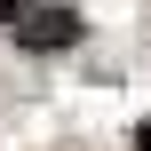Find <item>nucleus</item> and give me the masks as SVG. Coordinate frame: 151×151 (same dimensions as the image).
Returning <instances> with one entry per match:
<instances>
[{"label":"nucleus","mask_w":151,"mask_h":151,"mask_svg":"<svg viewBox=\"0 0 151 151\" xmlns=\"http://www.w3.org/2000/svg\"><path fill=\"white\" fill-rule=\"evenodd\" d=\"M24 8H32V0H0V24L16 32V24H24Z\"/></svg>","instance_id":"2"},{"label":"nucleus","mask_w":151,"mask_h":151,"mask_svg":"<svg viewBox=\"0 0 151 151\" xmlns=\"http://www.w3.org/2000/svg\"><path fill=\"white\" fill-rule=\"evenodd\" d=\"M72 40H80V8H24V24H16V48H32V56L72 48Z\"/></svg>","instance_id":"1"}]
</instances>
